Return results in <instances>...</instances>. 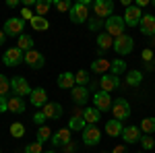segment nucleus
Returning a JSON list of instances; mask_svg holds the SVG:
<instances>
[{
	"label": "nucleus",
	"mask_w": 155,
	"mask_h": 153,
	"mask_svg": "<svg viewBox=\"0 0 155 153\" xmlns=\"http://www.w3.org/2000/svg\"><path fill=\"white\" fill-rule=\"evenodd\" d=\"M72 101L77 104V106H83L89 101V89L87 87H81V85H77V87H72Z\"/></svg>",
	"instance_id": "obj_17"
},
{
	"label": "nucleus",
	"mask_w": 155,
	"mask_h": 153,
	"mask_svg": "<svg viewBox=\"0 0 155 153\" xmlns=\"http://www.w3.org/2000/svg\"><path fill=\"white\" fill-rule=\"evenodd\" d=\"M25 64L37 71V68H44L46 58H44L41 52H37V50H29V52H25Z\"/></svg>",
	"instance_id": "obj_11"
},
{
	"label": "nucleus",
	"mask_w": 155,
	"mask_h": 153,
	"mask_svg": "<svg viewBox=\"0 0 155 153\" xmlns=\"http://www.w3.org/2000/svg\"><path fill=\"white\" fill-rule=\"evenodd\" d=\"M101 141V130L97 128V126H91V124H87L83 130V143L89 147V145H97V143Z\"/></svg>",
	"instance_id": "obj_12"
},
{
	"label": "nucleus",
	"mask_w": 155,
	"mask_h": 153,
	"mask_svg": "<svg viewBox=\"0 0 155 153\" xmlns=\"http://www.w3.org/2000/svg\"><path fill=\"white\" fill-rule=\"evenodd\" d=\"M4 42H6V33L0 29V46H4Z\"/></svg>",
	"instance_id": "obj_49"
},
{
	"label": "nucleus",
	"mask_w": 155,
	"mask_h": 153,
	"mask_svg": "<svg viewBox=\"0 0 155 153\" xmlns=\"http://www.w3.org/2000/svg\"><path fill=\"white\" fill-rule=\"evenodd\" d=\"M41 112H44V116L50 118V120H58L62 116V106L56 104V101H48L46 106L41 108Z\"/></svg>",
	"instance_id": "obj_16"
},
{
	"label": "nucleus",
	"mask_w": 155,
	"mask_h": 153,
	"mask_svg": "<svg viewBox=\"0 0 155 153\" xmlns=\"http://www.w3.org/2000/svg\"><path fill=\"white\" fill-rule=\"evenodd\" d=\"M87 89H89V93L95 95L97 91H99V81H89V87H87Z\"/></svg>",
	"instance_id": "obj_42"
},
{
	"label": "nucleus",
	"mask_w": 155,
	"mask_h": 153,
	"mask_svg": "<svg viewBox=\"0 0 155 153\" xmlns=\"http://www.w3.org/2000/svg\"><path fill=\"white\" fill-rule=\"evenodd\" d=\"M110 71H112V75H116V77H118V75H122V72H126V62H124V60H112V68H110Z\"/></svg>",
	"instance_id": "obj_34"
},
{
	"label": "nucleus",
	"mask_w": 155,
	"mask_h": 153,
	"mask_svg": "<svg viewBox=\"0 0 155 153\" xmlns=\"http://www.w3.org/2000/svg\"><path fill=\"white\" fill-rule=\"evenodd\" d=\"M52 4H54V2H50V0H41V2H37V4H35L37 17H46V12L52 8Z\"/></svg>",
	"instance_id": "obj_33"
},
{
	"label": "nucleus",
	"mask_w": 155,
	"mask_h": 153,
	"mask_svg": "<svg viewBox=\"0 0 155 153\" xmlns=\"http://www.w3.org/2000/svg\"><path fill=\"white\" fill-rule=\"evenodd\" d=\"M74 81H77V85H81V87H87V83L91 81V79H89V72L87 71H79L77 75H74Z\"/></svg>",
	"instance_id": "obj_36"
},
{
	"label": "nucleus",
	"mask_w": 155,
	"mask_h": 153,
	"mask_svg": "<svg viewBox=\"0 0 155 153\" xmlns=\"http://www.w3.org/2000/svg\"><path fill=\"white\" fill-rule=\"evenodd\" d=\"M58 87L60 89H72V87H77L74 75H72V72H62L58 77Z\"/></svg>",
	"instance_id": "obj_23"
},
{
	"label": "nucleus",
	"mask_w": 155,
	"mask_h": 153,
	"mask_svg": "<svg viewBox=\"0 0 155 153\" xmlns=\"http://www.w3.org/2000/svg\"><path fill=\"white\" fill-rule=\"evenodd\" d=\"M25 60V54L23 50H19V48H8L6 52H4V56H2V62L6 64V66H19L21 62Z\"/></svg>",
	"instance_id": "obj_6"
},
{
	"label": "nucleus",
	"mask_w": 155,
	"mask_h": 153,
	"mask_svg": "<svg viewBox=\"0 0 155 153\" xmlns=\"http://www.w3.org/2000/svg\"><path fill=\"white\" fill-rule=\"evenodd\" d=\"M101 153H106V151H101Z\"/></svg>",
	"instance_id": "obj_55"
},
{
	"label": "nucleus",
	"mask_w": 155,
	"mask_h": 153,
	"mask_svg": "<svg viewBox=\"0 0 155 153\" xmlns=\"http://www.w3.org/2000/svg\"><path fill=\"white\" fill-rule=\"evenodd\" d=\"M97 48H99L101 54H104L106 50H110V48H114V37L110 35V33H99V35H97Z\"/></svg>",
	"instance_id": "obj_24"
},
{
	"label": "nucleus",
	"mask_w": 155,
	"mask_h": 153,
	"mask_svg": "<svg viewBox=\"0 0 155 153\" xmlns=\"http://www.w3.org/2000/svg\"><path fill=\"white\" fill-rule=\"evenodd\" d=\"M71 141H72V130L68 128V126L56 130V132L52 135V139H50V143H52L54 147H64V145H68Z\"/></svg>",
	"instance_id": "obj_9"
},
{
	"label": "nucleus",
	"mask_w": 155,
	"mask_h": 153,
	"mask_svg": "<svg viewBox=\"0 0 155 153\" xmlns=\"http://www.w3.org/2000/svg\"><path fill=\"white\" fill-rule=\"evenodd\" d=\"M153 66H155V60H153Z\"/></svg>",
	"instance_id": "obj_54"
},
{
	"label": "nucleus",
	"mask_w": 155,
	"mask_h": 153,
	"mask_svg": "<svg viewBox=\"0 0 155 153\" xmlns=\"http://www.w3.org/2000/svg\"><path fill=\"white\" fill-rule=\"evenodd\" d=\"M23 29H25V21L21 17H11V19H6V23H4V33L11 37H19L23 35Z\"/></svg>",
	"instance_id": "obj_3"
},
{
	"label": "nucleus",
	"mask_w": 155,
	"mask_h": 153,
	"mask_svg": "<svg viewBox=\"0 0 155 153\" xmlns=\"http://www.w3.org/2000/svg\"><path fill=\"white\" fill-rule=\"evenodd\" d=\"M21 17H23V21H25V19H29V21H31V19H33V17H35V15H33V12L29 11V8H27V6H23V12H21Z\"/></svg>",
	"instance_id": "obj_46"
},
{
	"label": "nucleus",
	"mask_w": 155,
	"mask_h": 153,
	"mask_svg": "<svg viewBox=\"0 0 155 153\" xmlns=\"http://www.w3.org/2000/svg\"><path fill=\"white\" fill-rule=\"evenodd\" d=\"M120 87V77H116V75H104L101 79H99V91H106V93H110V91H114V89H118Z\"/></svg>",
	"instance_id": "obj_14"
},
{
	"label": "nucleus",
	"mask_w": 155,
	"mask_h": 153,
	"mask_svg": "<svg viewBox=\"0 0 155 153\" xmlns=\"http://www.w3.org/2000/svg\"><path fill=\"white\" fill-rule=\"evenodd\" d=\"M124 23H126V27H137V25L141 23V19H143V12H141V8L137 6V4H130L126 11H124Z\"/></svg>",
	"instance_id": "obj_8"
},
{
	"label": "nucleus",
	"mask_w": 155,
	"mask_h": 153,
	"mask_svg": "<svg viewBox=\"0 0 155 153\" xmlns=\"http://www.w3.org/2000/svg\"><path fill=\"white\" fill-rule=\"evenodd\" d=\"M112 68V62L106 58H97L91 62V71L97 72V75H107V71Z\"/></svg>",
	"instance_id": "obj_21"
},
{
	"label": "nucleus",
	"mask_w": 155,
	"mask_h": 153,
	"mask_svg": "<svg viewBox=\"0 0 155 153\" xmlns=\"http://www.w3.org/2000/svg\"><path fill=\"white\" fill-rule=\"evenodd\" d=\"M44 153H56V151H44Z\"/></svg>",
	"instance_id": "obj_53"
},
{
	"label": "nucleus",
	"mask_w": 155,
	"mask_h": 153,
	"mask_svg": "<svg viewBox=\"0 0 155 153\" xmlns=\"http://www.w3.org/2000/svg\"><path fill=\"white\" fill-rule=\"evenodd\" d=\"M141 81H143V72L141 71H128L126 72V83H128L130 87H137Z\"/></svg>",
	"instance_id": "obj_28"
},
{
	"label": "nucleus",
	"mask_w": 155,
	"mask_h": 153,
	"mask_svg": "<svg viewBox=\"0 0 155 153\" xmlns=\"http://www.w3.org/2000/svg\"><path fill=\"white\" fill-rule=\"evenodd\" d=\"M6 6H8V8H17V6H19V2H17V0H8V2H6Z\"/></svg>",
	"instance_id": "obj_48"
},
{
	"label": "nucleus",
	"mask_w": 155,
	"mask_h": 153,
	"mask_svg": "<svg viewBox=\"0 0 155 153\" xmlns=\"http://www.w3.org/2000/svg\"><path fill=\"white\" fill-rule=\"evenodd\" d=\"M11 91L12 95H19V97H25V95H31V87H29V83L25 77H15L11 79Z\"/></svg>",
	"instance_id": "obj_4"
},
{
	"label": "nucleus",
	"mask_w": 155,
	"mask_h": 153,
	"mask_svg": "<svg viewBox=\"0 0 155 153\" xmlns=\"http://www.w3.org/2000/svg\"><path fill=\"white\" fill-rule=\"evenodd\" d=\"M62 149H64V153H74V151H77V143H74V141H71L68 145H64Z\"/></svg>",
	"instance_id": "obj_44"
},
{
	"label": "nucleus",
	"mask_w": 155,
	"mask_h": 153,
	"mask_svg": "<svg viewBox=\"0 0 155 153\" xmlns=\"http://www.w3.org/2000/svg\"><path fill=\"white\" fill-rule=\"evenodd\" d=\"M93 11H95L97 19H110L112 17V11H114V2L112 0H95L93 2Z\"/></svg>",
	"instance_id": "obj_10"
},
{
	"label": "nucleus",
	"mask_w": 155,
	"mask_h": 153,
	"mask_svg": "<svg viewBox=\"0 0 155 153\" xmlns=\"http://www.w3.org/2000/svg\"><path fill=\"white\" fill-rule=\"evenodd\" d=\"M143 60L145 62H153V50H143Z\"/></svg>",
	"instance_id": "obj_45"
},
{
	"label": "nucleus",
	"mask_w": 155,
	"mask_h": 153,
	"mask_svg": "<svg viewBox=\"0 0 155 153\" xmlns=\"http://www.w3.org/2000/svg\"><path fill=\"white\" fill-rule=\"evenodd\" d=\"M124 17H116V15H112L110 19H106V31L110 33L112 37H120L124 35Z\"/></svg>",
	"instance_id": "obj_2"
},
{
	"label": "nucleus",
	"mask_w": 155,
	"mask_h": 153,
	"mask_svg": "<svg viewBox=\"0 0 155 153\" xmlns=\"http://www.w3.org/2000/svg\"><path fill=\"white\" fill-rule=\"evenodd\" d=\"M31 27H33L35 31H46V29L50 27V23H48L46 17H37V15H35V17L31 19Z\"/></svg>",
	"instance_id": "obj_27"
},
{
	"label": "nucleus",
	"mask_w": 155,
	"mask_h": 153,
	"mask_svg": "<svg viewBox=\"0 0 155 153\" xmlns=\"http://www.w3.org/2000/svg\"><path fill=\"white\" fill-rule=\"evenodd\" d=\"M141 145H143V149H153L155 139L151 137V135H143V137H141Z\"/></svg>",
	"instance_id": "obj_38"
},
{
	"label": "nucleus",
	"mask_w": 155,
	"mask_h": 153,
	"mask_svg": "<svg viewBox=\"0 0 155 153\" xmlns=\"http://www.w3.org/2000/svg\"><path fill=\"white\" fill-rule=\"evenodd\" d=\"M141 132H145V135L155 132V118H143V122H141Z\"/></svg>",
	"instance_id": "obj_32"
},
{
	"label": "nucleus",
	"mask_w": 155,
	"mask_h": 153,
	"mask_svg": "<svg viewBox=\"0 0 155 153\" xmlns=\"http://www.w3.org/2000/svg\"><path fill=\"white\" fill-rule=\"evenodd\" d=\"M25 101L23 97H19V95H11L8 97V112H12V114H23L25 112Z\"/></svg>",
	"instance_id": "obj_20"
},
{
	"label": "nucleus",
	"mask_w": 155,
	"mask_h": 153,
	"mask_svg": "<svg viewBox=\"0 0 155 153\" xmlns=\"http://www.w3.org/2000/svg\"><path fill=\"white\" fill-rule=\"evenodd\" d=\"M101 19H89V29H93V31H97L99 27H101Z\"/></svg>",
	"instance_id": "obj_41"
},
{
	"label": "nucleus",
	"mask_w": 155,
	"mask_h": 153,
	"mask_svg": "<svg viewBox=\"0 0 155 153\" xmlns=\"http://www.w3.org/2000/svg\"><path fill=\"white\" fill-rule=\"evenodd\" d=\"M23 153H44L41 151V143H29V145H27V147H25V151Z\"/></svg>",
	"instance_id": "obj_39"
},
{
	"label": "nucleus",
	"mask_w": 155,
	"mask_h": 153,
	"mask_svg": "<svg viewBox=\"0 0 155 153\" xmlns=\"http://www.w3.org/2000/svg\"><path fill=\"white\" fill-rule=\"evenodd\" d=\"M151 44H153V46H155V35H153V37H151Z\"/></svg>",
	"instance_id": "obj_52"
},
{
	"label": "nucleus",
	"mask_w": 155,
	"mask_h": 153,
	"mask_svg": "<svg viewBox=\"0 0 155 153\" xmlns=\"http://www.w3.org/2000/svg\"><path fill=\"white\" fill-rule=\"evenodd\" d=\"M0 112H8V97L0 95Z\"/></svg>",
	"instance_id": "obj_43"
},
{
	"label": "nucleus",
	"mask_w": 155,
	"mask_h": 153,
	"mask_svg": "<svg viewBox=\"0 0 155 153\" xmlns=\"http://www.w3.org/2000/svg\"><path fill=\"white\" fill-rule=\"evenodd\" d=\"M132 46H134V42H132L130 35H120V37H114V52H118L122 56H126V54H130L132 52Z\"/></svg>",
	"instance_id": "obj_7"
},
{
	"label": "nucleus",
	"mask_w": 155,
	"mask_h": 153,
	"mask_svg": "<svg viewBox=\"0 0 155 153\" xmlns=\"http://www.w3.org/2000/svg\"><path fill=\"white\" fill-rule=\"evenodd\" d=\"M112 114H114V118L120 120V122L126 120V118L130 116V106H128V101L122 99V97L114 99V104H112Z\"/></svg>",
	"instance_id": "obj_5"
},
{
	"label": "nucleus",
	"mask_w": 155,
	"mask_h": 153,
	"mask_svg": "<svg viewBox=\"0 0 155 153\" xmlns=\"http://www.w3.org/2000/svg\"><path fill=\"white\" fill-rule=\"evenodd\" d=\"M112 153H126V147L118 145V147H114V149H112Z\"/></svg>",
	"instance_id": "obj_47"
},
{
	"label": "nucleus",
	"mask_w": 155,
	"mask_h": 153,
	"mask_svg": "<svg viewBox=\"0 0 155 153\" xmlns=\"http://www.w3.org/2000/svg\"><path fill=\"white\" fill-rule=\"evenodd\" d=\"M153 149H155V147H153Z\"/></svg>",
	"instance_id": "obj_56"
},
{
	"label": "nucleus",
	"mask_w": 155,
	"mask_h": 153,
	"mask_svg": "<svg viewBox=\"0 0 155 153\" xmlns=\"http://www.w3.org/2000/svg\"><path fill=\"white\" fill-rule=\"evenodd\" d=\"M29 97H31V104H33L35 108H44L46 104H48V93H46V89H44V87L33 89Z\"/></svg>",
	"instance_id": "obj_18"
},
{
	"label": "nucleus",
	"mask_w": 155,
	"mask_h": 153,
	"mask_svg": "<svg viewBox=\"0 0 155 153\" xmlns=\"http://www.w3.org/2000/svg\"><path fill=\"white\" fill-rule=\"evenodd\" d=\"M8 93H11V81L4 75H0V95L2 97H8Z\"/></svg>",
	"instance_id": "obj_35"
},
{
	"label": "nucleus",
	"mask_w": 155,
	"mask_h": 153,
	"mask_svg": "<svg viewBox=\"0 0 155 153\" xmlns=\"http://www.w3.org/2000/svg\"><path fill=\"white\" fill-rule=\"evenodd\" d=\"M54 6H56V11H58V12H71L72 2H71V0H58V2H54Z\"/></svg>",
	"instance_id": "obj_37"
},
{
	"label": "nucleus",
	"mask_w": 155,
	"mask_h": 153,
	"mask_svg": "<svg viewBox=\"0 0 155 153\" xmlns=\"http://www.w3.org/2000/svg\"><path fill=\"white\" fill-rule=\"evenodd\" d=\"M89 6H93L89 0H81V2H74L72 4V8H71V21L74 25H81L85 23L87 19H89Z\"/></svg>",
	"instance_id": "obj_1"
},
{
	"label": "nucleus",
	"mask_w": 155,
	"mask_h": 153,
	"mask_svg": "<svg viewBox=\"0 0 155 153\" xmlns=\"http://www.w3.org/2000/svg\"><path fill=\"white\" fill-rule=\"evenodd\" d=\"M46 120H48V118L44 116V112H41V110H39V112H35V114H33V122H35L37 126H44V122H46Z\"/></svg>",
	"instance_id": "obj_40"
},
{
	"label": "nucleus",
	"mask_w": 155,
	"mask_h": 153,
	"mask_svg": "<svg viewBox=\"0 0 155 153\" xmlns=\"http://www.w3.org/2000/svg\"><path fill=\"white\" fill-rule=\"evenodd\" d=\"M139 27H141V33L153 37L155 35V15H143Z\"/></svg>",
	"instance_id": "obj_15"
},
{
	"label": "nucleus",
	"mask_w": 155,
	"mask_h": 153,
	"mask_svg": "<svg viewBox=\"0 0 155 153\" xmlns=\"http://www.w3.org/2000/svg\"><path fill=\"white\" fill-rule=\"evenodd\" d=\"M11 135L15 139H23L25 137V124L23 122H12L11 124Z\"/></svg>",
	"instance_id": "obj_31"
},
{
	"label": "nucleus",
	"mask_w": 155,
	"mask_h": 153,
	"mask_svg": "<svg viewBox=\"0 0 155 153\" xmlns=\"http://www.w3.org/2000/svg\"><path fill=\"white\" fill-rule=\"evenodd\" d=\"M141 137L143 135L139 132V126H124V130H122V139H124V143H128V145L139 143Z\"/></svg>",
	"instance_id": "obj_19"
},
{
	"label": "nucleus",
	"mask_w": 155,
	"mask_h": 153,
	"mask_svg": "<svg viewBox=\"0 0 155 153\" xmlns=\"http://www.w3.org/2000/svg\"><path fill=\"white\" fill-rule=\"evenodd\" d=\"M147 4H149L147 0H137V6H139V8H143V6H147Z\"/></svg>",
	"instance_id": "obj_50"
},
{
	"label": "nucleus",
	"mask_w": 155,
	"mask_h": 153,
	"mask_svg": "<svg viewBox=\"0 0 155 153\" xmlns=\"http://www.w3.org/2000/svg\"><path fill=\"white\" fill-rule=\"evenodd\" d=\"M85 126H87V122H85L83 116H72L71 122H68V128L71 130H81V132H83Z\"/></svg>",
	"instance_id": "obj_29"
},
{
	"label": "nucleus",
	"mask_w": 155,
	"mask_h": 153,
	"mask_svg": "<svg viewBox=\"0 0 155 153\" xmlns=\"http://www.w3.org/2000/svg\"><path fill=\"white\" fill-rule=\"evenodd\" d=\"M155 66H153V62H145V71H153Z\"/></svg>",
	"instance_id": "obj_51"
},
{
	"label": "nucleus",
	"mask_w": 155,
	"mask_h": 153,
	"mask_svg": "<svg viewBox=\"0 0 155 153\" xmlns=\"http://www.w3.org/2000/svg\"><path fill=\"white\" fill-rule=\"evenodd\" d=\"M112 104H114V99H112V97H110V93H106V91H97V93L93 95V108H97L99 112L110 110V108H112Z\"/></svg>",
	"instance_id": "obj_13"
},
{
	"label": "nucleus",
	"mask_w": 155,
	"mask_h": 153,
	"mask_svg": "<svg viewBox=\"0 0 155 153\" xmlns=\"http://www.w3.org/2000/svg\"><path fill=\"white\" fill-rule=\"evenodd\" d=\"M50 139H52V128H48L46 124H44V126H39V130H37V143H41V145H44V143L50 141Z\"/></svg>",
	"instance_id": "obj_30"
},
{
	"label": "nucleus",
	"mask_w": 155,
	"mask_h": 153,
	"mask_svg": "<svg viewBox=\"0 0 155 153\" xmlns=\"http://www.w3.org/2000/svg\"><path fill=\"white\" fill-rule=\"evenodd\" d=\"M122 130H124V126H122V122L116 120V118H112V120L106 122V132L110 135V137H120Z\"/></svg>",
	"instance_id": "obj_22"
},
{
	"label": "nucleus",
	"mask_w": 155,
	"mask_h": 153,
	"mask_svg": "<svg viewBox=\"0 0 155 153\" xmlns=\"http://www.w3.org/2000/svg\"><path fill=\"white\" fill-rule=\"evenodd\" d=\"M17 48H19V50H25V52L33 50V37H31V35H27V33H23V35H19Z\"/></svg>",
	"instance_id": "obj_26"
},
{
	"label": "nucleus",
	"mask_w": 155,
	"mask_h": 153,
	"mask_svg": "<svg viewBox=\"0 0 155 153\" xmlns=\"http://www.w3.org/2000/svg\"><path fill=\"white\" fill-rule=\"evenodd\" d=\"M83 118H85L87 124L95 126L97 122H99V110H97V108H85L83 110Z\"/></svg>",
	"instance_id": "obj_25"
}]
</instances>
